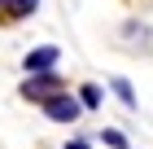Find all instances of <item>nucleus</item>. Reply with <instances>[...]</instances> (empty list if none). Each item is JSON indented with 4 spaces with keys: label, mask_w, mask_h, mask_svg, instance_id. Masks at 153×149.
Masks as SVG:
<instances>
[{
    "label": "nucleus",
    "mask_w": 153,
    "mask_h": 149,
    "mask_svg": "<svg viewBox=\"0 0 153 149\" xmlns=\"http://www.w3.org/2000/svg\"><path fill=\"white\" fill-rule=\"evenodd\" d=\"M79 97H70V92H57V97H48L44 101V114L53 118V123H74V118H79Z\"/></svg>",
    "instance_id": "obj_1"
},
{
    "label": "nucleus",
    "mask_w": 153,
    "mask_h": 149,
    "mask_svg": "<svg viewBox=\"0 0 153 149\" xmlns=\"http://www.w3.org/2000/svg\"><path fill=\"white\" fill-rule=\"evenodd\" d=\"M57 92H61V79L53 75V70H48V75H31V79L22 83V97L26 101H39V105H44L48 97H57Z\"/></svg>",
    "instance_id": "obj_2"
},
{
    "label": "nucleus",
    "mask_w": 153,
    "mask_h": 149,
    "mask_svg": "<svg viewBox=\"0 0 153 149\" xmlns=\"http://www.w3.org/2000/svg\"><path fill=\"white\" fill-rule=\"evenodd\" d=\"M53 61H57V48L53 44H44V48H35V53H26V75H48V66H53Z\"/></svg>",
    "instance_id": "obj_3"
},
{
    "label": "nucleus",
    "mask_w": 153,
    "mask_h": 149,
    "mask_svg": "<svg viewBox=\"0 0 153 149\" xmlns=\"http://www.w3.org/2000/svg\"><path fill=\"white\" fill-rule=\"evenodd\" d=\"M39 9V0H0V13L4 18H31Z\"/></svg>",
    "instance_id": "obj_4"
},
{
    "label": "nucleus",
    "mask_w": 153,
    "mask_h": 149,
    "mask_svg": "<svg viewBox=\"0 0 153 149\" xmlns=\"http://www.w3.org/2000/svg\"><path fill=\"white\" fill-rule=\"evenodd\" d=\"M79 105L83 110H96V105H101V88H96V83H83L79 88Z\"/></svg>",
    "instance_id": "obj_5"
},
{
    "label": "nucleus",
    "mask_w": 153,
    "mask_h": 149,
    "mask_svg": "<svg viewBox=\"0 0 153 149\" xmlns=\"http://www.w3.org/2000/svg\"><path fill=\"white\" fill-rule=\"evenodd\" d=\"M101 140H105L109 149H131V145H127V136H123V132H114V127H105V132H101Z\"/></svg>",
    "instance_id": "obj_6"
},
{
    "label": "nucleus",
    "mask_w": 153,
    "mask_h": 149,
    "mask_svg": "<svg viewBox=\"0 0 153 149\" xmlns=\"http://www.w3.org/2000/svg\"><path fill=\"white\" fill-rule=\"evenodd\" d=\"M114 92L123 97V105H131V110H136V92H131V83H127V79H114Z\"/></svg>",
    "instance_id": "obj_7"
},
{
    "label": "nucleus",
    "mask_w": 153,
    "mask_h": 149,
    "mask_svg": "<svg viewBox=\"0 0 153 149\" xmlns=\"http://www.w3.org/2000/svg\"><path fill=\"white\" fill-rule=\"evenodd\" d=\"M66 149H92V145H88V140H70Z\"/></svg>",
    "instance_id": "obj_8"
}]
</instances>
